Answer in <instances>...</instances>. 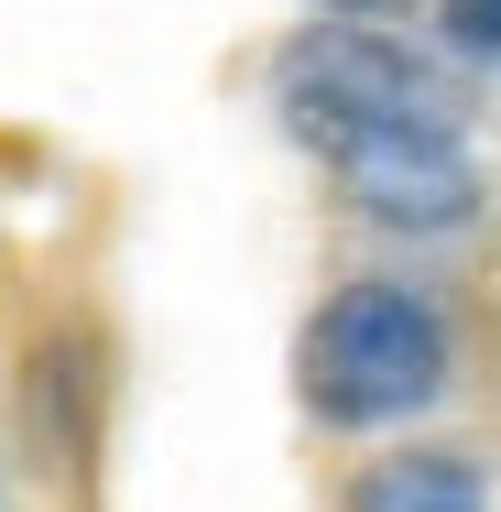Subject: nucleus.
<instances>
[{
	"mask_svg": "<svg viewBox=\"0 0 501 512\" xmlns=\"http://www.w3.org/2000/svg\"><path fill=\"white\" fill-rule=\"evenodd\" d=\"M273 99H284V120H295V142L327 153V164L371 153L382 131L447 120V88L403 55L393 33H360V22H316V33H295L284 66H273Z\"/></svg>",
	"mask_w": 501,
	"mask_h": 512,
	"instance_id": "obj_2",
	"label": "nucleus"
},
{
	"mask_svg": "<svg viewBox=\"0 0 501 512\" xmlns=\"http://www.w3.org/2000/svg\"><path fill=\"white\" fill-rule=\"evenodd\" d=\"M447 44L458 55H501V0H447Z\"/></svg>",
	"mask_w": 501,
	"mask_h": 512,
	"instance_id": "obj_4",
	"label": "nucleus"
},
{
	"mask_svg": "<svg viewBox=\"0 0 501 512\" xmlns=\"http://www.w3.org/2000/svg\"><path fill=\"white\" fill-rule=\"evenodd\" d=\"M295 382L327 425H403L447 393V316L414 284H349V295L316 306Z\"/></svg>",
	"mask_w": 501,
	"mask_h": 512,
	"instance_id": "obj_1",
	"label": "nucleus"
},
{
	"mask_svg": "<svg viewBox=\"0 0 501 512\" xmlns=\"http://www.w3.org/2000/svg\"><path fill=\"white\" fill-rule=\"evenodd\" d=\"M316 11H327V22H360V33H382L403 0H316Z\"/></svg>",
	"mask_w": 501,
	"mask_h": 512,
	"instance_id": "obj_5",
	"label": "nucleus"
},
{
	"mask_svg": "<svg viewBox=\"0 0 501 512\" xmlns=\"http://www.w3.org/2000/svg\"><path fill=\"white\" fill-rule=\"evenodd\" d=\"M349 512H480V469L447 447H414V458H382L349 491Z\"/></svg>",
	"mask_w": 501,
	"mask_h": 512,
	"instance_id": "obj_3",
	"label": "nucleus"
}]
</instances>
